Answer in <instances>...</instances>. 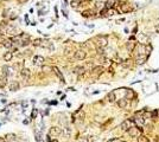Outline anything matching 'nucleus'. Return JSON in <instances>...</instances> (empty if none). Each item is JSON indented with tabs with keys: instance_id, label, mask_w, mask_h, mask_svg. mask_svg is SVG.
<instances>
[{
	"instance_id": "obj_1",
	"label": "nucleus",
	"mask_w": 159,
	"mask_h": 142,
	"mask_svg": "<svg viewBox=\"0 0 159 142\" xmlns=\"http://www.w3.org/2000/svg\"><path fill=\"white\" fill-rule=\"evenodd\" d=\"M96 44H97L99 49H104L107 46V44H108V39L106 37H103V36H100V37H97V43Z\"/></svg>"
},
{
	"instance_id": "obj_2",
	"label": "nucleus",
	"mask_w": 159,
	"mask_h": 142,
	"mask_svg": "<svg viewBox=\"0 0 159 142\" xmlns=\"http://www.w3.org/2000/svg\"><path fill=\"white\" fill-rule=\"evenodd\" d=\"M75 59H77V60H83V59H86V57H87V52L84 51V50H77L76 52H75Z\"/></svg>"
},
{
	"instance_id": "obj_3",
	"label": "nucleus",
	"mask_w": 159,
	"mask_h": 142,
	"mask_svg": "<svg viewBox=\"0 0 159 142\" xmlns=\"http://www.w3.org/2000/svg\"><path fill=\"white\" fill-rule=\"evenodd\" d=\"M44 57L43 56H35L33 57V64L36 66H42L44 64Z\"/></svg>"
},
{
	"instance_id": "obj_4",
	"label": "nucleus",
	"mask_w": 159,
	"mask_h": 142,
	"mask_svg": "<svg viewBox=\"0 0 159 142\" xmlns=\"http://www.w3.org/2000/svg\"><path fill=\"white\" fill-rule=\"evenodd\" d=\"M61 134H62V130H61V128L58 127H51L50 130H49V135L50 136H58Z\"/></svg>"
},
{
	"instance_id": "obj_5",
	"label": "nucleus",
	"mask_w": 159,
	"mask_h": 142,
	"mask_svg": "<svg viewBox=\"0 0 159 142\" xmlns=\"http://www.w3.org/2000/svg\"><path fill=\"white\" fill-rule=\"evenodd\" d=\"M140 131H141V128H130V129H128V135L132 136V137H134V136H137Z\"/></svg>"
},
{
	"instance_id": "obj_6",
	"label": "nucleus",
	"mask_w": 159,
	"mask_h": 142,
	"mask_svg": "<svg viewBox=\"0 0 159 142\" xmlns=\"http://www.w3.org/2000/svg\"><path fill=\"white\" fill-rule=\"evenodd\" d=\"M20 75H21L25 79H29L30 76H31V71H30V69H28V68H23V69L20 70Z\"/></svg>"
},
{
	"instance_id": "obj_7",
	"label": "nucleus",
	"mask_w": 159,
	"mask_h": 142,
	"mask_svg": "<svg viewBox=\"0 0 159 142\" xmlns=\"http://www.w3.org/2000/svg\"><path fill=\"white\" fill-rule=\"evenodd\" d=\"M19 88H20V84L17 81H12L10 83V90L11 91H17V90H19Z\"/></svg>"
},
{
	"instance_id": "obj_8",
	"label": "nucleus",
	"mask_w": 159,
	"mask_h": 142,
	"mask_svg": "<svg viewBox=\"0 0 159 142\" xmlns=\"http://www.w3.org/2000/svg\"><path fill=\"white\" fill-rule=\"evenodd\" d=\"M107 99H108V102H111V103H113L114 101L116 99V96H115V92L114 91H111L108 95H107Z\"/></svg>"
},
{
	"instance_id": "obj_9",
	"label": "nucleus",
	"mask_w": 159,
	"mask_h": 142,
	"mask_svg": "<svg viewBox=\"0 0 159 142\" xmlns=\"http://www.w3.org/2000/svg\"><path fill=\"white\" fill-rule=\"evenodd\" d=\"M84 68L83 66H76L75 69H74V72L76 73V75H83L84 73Z\"/></svg>"
},
{
	"instance_id": "obj_10",
	"label": "nucleus",
	"mask_w": 159,
	"mask_h": 142,
	"mask_svg": "<svg viewBox=\"0 0 159 142\" xmlns=\"http://www.w3.org/2000/svg\"><path fill=\"white\" fill-rule=\"evenodd\" d=\"M52 70L55 71V73H56V75H57V76H58V78H59V79H61V81H62V82L64 83V82H65V81H64V77H63V75H62V72L59 71V69H58V68H54Z\"/></svg>"
},
{
	"instance_id": "obj_11",
	"label": "nucleus",
	"mask_w": 159,
	"mask_h": 142,
	"mask_svg": "<svg viewBox=\"0 0 159 142\" xmlns=\"http://www.w3.org/2000/svg\"><path fill=\"white\" fill-rule=\"evenodd\" d=\"M114 4H115V0H107V1H106V10L113 8Z\"/></svg>"
},
{
	"instance_id": "obj_12",
	"label": "nucleus",
	"mask_w": 159,
	"mask_h": 142,
	"mask_svg": "<svg viewBox=\"0 0 159 142\" xmlns=\"http://www.w3.org/2000/svg\"><path fill=\"white\" fill-rule=\"evenodd\" d=\"M7 84V76H1L0 77V88H4L5 85Z\"/></svg>"
},
{
	"instance_id": "obj_13",
	"label": "nucleus",
	"mask_w": 159,
	"mask_h": 142,
	"mask_svg": "<svg viewBox=\"0 0 159 142\" xmlns=\"http://www.w3.org/2000/svg\"><path fill=\"white\" fill-rule=\"evenodd\" d=\"M118 105L120 107V108H125L126 105H127V99L126 98H121L118 101Z\"/></svg>"
},
{
	"instance_id": "obj_14",
	"label": "nucleus",
	"mask_w": 159,
	"mask_h": 142,
	"mask_svg": "<svg viewBox=\"0 0 159 142\" xmlns=\"http://www.w3.org/2000/svg\"><path fill=\"white\" fill-rule=\"evenodd\" d=\"M126 47H127V50L130 51V52H132L133 50H134V47H135V43H133L132 40L131 42L127 43V45H126Z\"/></svg>"
},
{
	"instance_id": "obj_15",
	"label": "nucleus",
	"mask_w": 159,
	"mask_h": 142,
	"mask_svg": "<svg viewBox=\"0 0 159 142\" xmlns=\"http://www.w3.org/2000/svg\"><path fill=\"white\" fill-rule=\"evenodd\" d=\"M12 57H13V55H12V52H5V55H4V59H5V62H10L11 59H12Z\"/></svg>"
},
{
	"instance_id": "obj_16",
	"label": "nucleus",
	"mask_w": 159,
	"mask_h": 142,
	"mask_svg": "<svg viewBox=\"0 0 159 142\" xmlns=\"http://www.w3.org/2000/svg\"><path fill=\"white\" fill-rule=\"evenodd\" d=\"M130 126H131V121H125V122H122V124H121V129H124V130H126V129H130Z\"/></svg>"
},
{
	"instance_id": "obj_17",
	"label": "nucleus",
	"mask_w": 159,
	"mask_h": 142,
	"mask_svg": "<svg viewBox=\"0 0 159 142\" xmlns=\"http://www.w3.org/2000/svg\"><path fill=\"white\" fill-rule=\"evenodd\" d=\"M131 10H132V8H131V6H128L127 4L121 5V11H122V12H130Z\"/></svg>"
},
{
	"instance_id": "obj_18",
	"label": "nucleus",
	"mask_w": 159,
	"mask_h": 142,
	"mask_svg": "<svg viewBox=\"0 0 159 142\" xmlns=\"http://www.w3.org/2000/svg\"><path fill=\"white\" fill-rule=\"evenodd\" d=\"M134 121H135V122H137L139 126H143V124L145 123L144 117H140V116H139V117H137V118H134Z\"/></svg>"
},
{
	"instance_id": "obj_19",
	"label": "nucleus",
	"mask_w": 159,
	"mask_h": 142,
	"mask_svg": "<svg viewBox=\"0 0 159 142\" xmlns=\"http://www.w3.org/2000/svg\"><path fill=\"white\" fill-rule=\"evenodd\" d=\"M145 60H146V56H138L137 57V62H138V64H144Z\"/></svg>"
},
{
	"instance_id": "obj_20",
	"label": "nucleus",
	"mask_w": 159,
	"mask_h": 142,
	"mask_svg": "<svg viewBox=\"0 0 159 142\" xmlns=\"http://www.w3.org/2000/svg\"><path fill=\"white\" fill-rule=\"evenodd\" d=\"M2 45H4L5 49H8V50H10V49L12 47V42H11V40H5Z\"/></svg>"
},
{
	"instance_id": "obj_21",
	"label": "nucleus",
	"mask_w": 159,
	"mask_h": 142,
	"mask_svg": "<svg viewBox=\"0 0 159 142\" xmlns=\"http://www.w3.org/2000/svg\"><path fill=\"white\" fill-rule=\"evenodd\" d=\"M63 134H64L67 137H68V136H70V134H71V129H70L69 127H65V128H64V130H63Z\"/></svg>"
},
{
	"instance_id": "obj_22",
	"label": "nucleus",
	"mask_w": 159,
	"mask_h": 142,
	"mask_svg": "<svg viewBox=\"0 0 159 142\" xmlns=\"http://www.w3.org/2000/svg\"><path fill=\"white\" fill-rule=\"evenodd\" d=\"M10 69H8V66L7 65H4L2 66V72H4V76H8L10 75Z\"/></svg>"
},
{
	"instance_id": "obj_23",
	"label": "nucleus",
	"mask_w": 159,
	"mask_h": 142,
	"mask_svg": "<svg viewBox=\"0 0 159 142\" xmlns=\"http://www.w3.org/2000/svg\"><path fill=\"white\" fill-rule=\"evenodd\" d=\"M101 72H102V68H101V66H99V68H95V69H93V75H94V73H95V75H97V73L100 75Z\"/></svg>"
},
{
	"instance_id": "obj_24",
	"label": "nucleus",
	"mask_w": 159,
	"mask_h": 142,
	"mask_svg": "<svg viewBox=\"0 0 159 142\" xmlns=\"http://www.w3.org/2000/svg\"><path fill=\"white\" fill-rule=\"evenodd\" d=\"M138 142H150V141H148V139L146 136H139L138 137Z\"/></svg>"
},
{
	"instance_id": "obj_25",
	"label": "nucleus",
	"mask_w": 159,
	"mask_h": 142,
	"mask_svg": "<svg viewBox=\"0 0 159 142\" xmlns=\"http://www.w3.org/2000/svg\"><path fill=\"white\" fill-rule=\"evenodd\" d=\"M78 5H80V2H78L77 0H72V1H71V7H72V8H76Z\"/></svg>"
},
{
	"instance_id": "obj_26",
	"label": "nucleus",
	"mask_w": 159,
	"mask_h": 142,
	"mask_svg": "<svg viewBox=\"0 0 159 142\" xmlns=\"http://www.w3.org/2000/svg\"><path fill=\"white\" fill-rule=\"evenodd\" d=\"M91 14H93V11H84V12L82 13V15H83V17H90Z\"/></svg>"
},
{
	"instance_id": "obj_27",
	"label": "nucleus",
	"mask_w": 159,
	"mask_h": 142,
	"mask_svg": "<svg viewBox=\"0 0 159 142\" xmlns=\"http://www.w3.org/2000/svg\"><path fill=\"white\" fill-rule=\"evenodd\" d=\"M83 118H84V113L81 110V111H78V120L83 121Z\"/></svg>"
},
{
	"instance_id": "obj_28",
	"label": "nucleus",
	"mask_w": 159,
	"mask_h": 142,
	"mask_svg": "<svg viewBox=\"0 0 159 142\" xmlns=\"http://www.w3.org/2000/svg\"><path fill=\"white\" fill-rule=\"evenodd\" d=\"M107 15H109V17H112V15H114V14L116 13L115 12V10H113V8H111V10H108V12H107Z\"/></svg>"
},
{
	"instance_id": "obj_29",
	"label": "nucleus",
	"mask_w": 159,
	"mask_h": 142,
	"mask_svg": "<svg viewBox=\"0 0 159 142\" xmlns=\"http://www.w3.org/2000/svg\"><path fill=\"white\" fill-rule=\"evenodd\" d=\"M131 62H132L131 59H128V60H125V62L122 63V65H124L125 68H127V66H130V65H131Z\"/></svg>"
},
{
	"instance_id": "obj_30",
	"label": "nucleus",
	"mask_w": 159,
	"mask_h": 142,
	"mask_svg": "<svg viewBox=\"0 0 159 142\" xmlns=\"http://www.w3.org/2000/svg\"><path fill=\"white\" fill-rule=\"evenodd\" d=\"M29 44H30V39H24L20 45H21V46H26V45H29Z\"/></svg>"
},
{
	"instance_id": "obj_31",
	"label": "nucleus",
	"mask_w": 159,
	"mask_h": 142,
	"mask_svg": "<svg viewBox=\"0 0 159 142\" xmlns=\"http://www.w3.org/2000/svg\"><path fill=\"white\" fill-rule=\"evenodd\" d=\"M33 45H35V46H39V45H42V40H41V39H36V40L33 42Z\"/></svg>"
},
{
	"instance_id": "obj_32",
	"label": "nucleus",
	"mask_w": 159,
	"mask_h": 142,
	"mask_svg": "<svg viewBox=\"0 0 159 142\" xmlns=\"http://www.w3.org/2000/svg\"><path fill=\"white\" fill-rule=\"evenodd\" d=\"M6 137L8 139V141H13L14 140V135L13 134H8V135H6Z\"/></svg>"
},
{
	"instance_id": "obj_33",
	"label": "nucleus",
	"mask_w": 159,
	"mask_h": 142,
	"mask_svg": "<svg viewBox=\"0 0 159 142\" xmlns=\"http://www.w3.org/2000/svg\"><path fill=\"white\" fill-rule=\"evenodd\" d=\"M132 97H133V92H132L131 90H128V94L126 95V99H131Z\"/></svg>"
},
{
	"instance_id": "obj_34",
	"label": "nucleus",
	"mask_w": 159,
	"mask_h": 142,
	"mask_svg": "<svg viewBox=\"0 0 159 142\" xmlns=\"http://www.w3.org/2000/svg\"><path fill=\"white\" fill-rule=\"evenodd\" d=\"M78 142H89V140H88V137H80Z\"/></svg>"
},
{
	"instance_id": "obj_35",
	"label": "nucleus",
	"mask_w": 159,
	"mask_h": 142,
	"mask_svg": "<svg viewBox=\"0 0 159 142\" xmlns=\"http://www.w3.org/2000/svg\"><path fill=\"white\" fill-rule=\"evenodd\" d=\"M36 115H37V109H33V111H32V114H31V117H32V118H35V117H36Z\"/></svg>"
},
{
	"instance_id": "obj_36",
	"label": "nucleus",
	"mask_w": 159,
	"mask_h": 142,
	"mask_svg": "<svg viewBox=\"0 0 159 142\" xmlns=\"http://www.w3.org/2000/svg\"><path fill=\"white\" fill-rule=\"evenodd\" d=\"M43 70L45 71V72H49V71L51 70V68H49V66H43Z\"/></svg>"
},
{
	"instance_id": "obj_37",
	"label": "nucleus",
	"mask_w": 159,
	"mask_h": 142,
	"mask_svg": "<svg viewBox=\"0 0 159 142\" xmlns=\"http://www.w3.org/2000/svg\"><path fill=\"white\" fill-rule=\"evenodd\" d=\"M36 140L38 142H41V134H36Z\"/></svg>"
},
{
	"instance_id": "obj_38",
	"label": "nucleus",
	"mask_w": 159,
	"mask_h": 142,
	"mask_svg": "<svg viewBox=\"0 0 159 142\" xmlns=\"http://www.w3.org/2000/svg\"><path fill=\"white\" fill-rule=\"evenodd\" d=\"M29 0H18V4H25V2H28Z\"/></svg>"
},
{
	"instance_id": "obj_39",
	"label": "nucleus",
	"mask_w": 159,
	"mask_h": 142,
	"mask_svg": "<svg viewBox=\"0 0 159 142\" xmlns=\"http://www.w3.org/2000/svg\"><path fill=\"white\" fill-rule=\"evenodd\" d=\"M25 55H26V56H31V55H32V52H31V51H25Z\"/></svg>"
},
{
	"instance_id": "obj_40",
	"label": "nucleus",
	"mask_w": 159,
	"mask_h": 142,
	"mask_svg": "<svg viewBox=\"0 0 159 142\" xmlns=\"http://www.w3.org/2000/svg\"><path fill=\"white\" fill-rule=\"evenodd\" d=\"M7 13H8V10H5V11H4V14H2V15H4V17H6V15H7Z\"/></svg>"
},
{
	"instance_id": "obj_41",
	"label": "nucleus",
	"mask_w": 159,
	"mask_h": 142,
	"mask_svg": "<svg viewBox=\"0 0 159 142\" xmlns=\"http://www.w3.org/2000/svg\"><path fill=\"white\" fill-rule=\"evenodd\" d=\"M0 42H5V38H4V37H2V36H0Z\"/></svg>"
},
{
	"instance_id": "obj_42",
	"label": "nucleus",
	"mask_w": 159,
	"mask_h": 142,
	"mask_svg": "<svg viewBox=\"0 0 159 142\" xmlns=\"http://www.w3.org/2000/svg\"><path fill=\"white\" fill-rule=\"evenodd\" d=\"M0 142H6V140L4 137H0Z\"/></svg>"
},
{
	"instance_id": "obj_43",
	"label": "nucleus",
	"mask_w": 159,
	"mask_h": 142,
	"mask_svg": "<svg viewBox=\"0 0 159 142\" xmlns=\"http://www.w3.org/2000/svg\"><path fill=\"white\" fill-rule=\"evenodd\" d=\"M46 142H51V141H50V136H48V139H46Z\"/></svg>"
},
{
	"instance_id": "obj_44",
	"label": "nucleus",
	"mask_w": 159,
	"mask_h": 142,
	"mask_svg": "<svg viewBox=\"0 0 159 142\" xmlns=\"http://www.w3.org/2000/svg\"><path fill=\"white\" fill-rule=\"evenodd\" d=\"M52 142H58V141H57V140H54V141H52Z\"/></svg>"
},
{
	"instance_id": "obj_45",
	"label": "nucleus",
	"mask_w": 159,
	"mask_h": 142,
	"mask_svg": "<svg viewBox=\"0 0 159 142\" xmlns=\"http://www.w3.org/2000/svg\"><path fill=\"white\" fill-rule=\"evenodd\" d=\"M120 142H126V141H120Z\"/></svg>"
}]
</instances>
